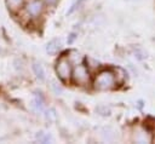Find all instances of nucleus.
Masks as SVG:
<instances>
[{"label":"nucleus","mask_w":155,"mask_h":144,"mask_svg":"<svg viewBox=\"0 0 155 144\" xmlns=\"http://www.w3.org/2000/svg\"><path fill=\"white\" fill-rule=\"evenodd\" d=\"M134 140L138 142V143H145V142H149L150 138H147L144 132H138L136 136H134Z\"/></svg>","instance_id":"6e6552de"},{"label":"nucleus","mask_w":155,"mask_h":144,"mask_svg":"<svg viewBox=\"0 0 155 144\" xmlns=\"http://www.w3.org/2000/svg\"><path fill=\"white\" fill-rule=\"evenodd\" d=\"M56 73L61 80L67 81L71 76V63L68 58L61 57L56 64Z\"/></svg>","instance_id":"f03ea898"},{"label":"nucleus","mask_w":155,"mask_h":144,"mask_svg":"<svg viewBox=\"0 0 155 144\" xmlns=\"http://www.w3.org/2000/svg\"><path fill=\"white\" fill-rule=\"evenodd\" d=\"M59 50V41L58 40H52L47 44L46 46V52L48 54H56Z\"/></svg>","instance_id":"39448f33"},{"label":"nucleus","mask_w":155,"mask_h":144,"mask_svg":"<svg viewBox=\"0 0 155 144\" xmlns=\"http://www.w3.org/2000/svg\"><path fill=\"white\" fill-rule=\"evenodd\" d=\"M73 79L78 85H86L90 81V73L82 64H78L73 71Z\"/></svg>","instance_id":"7ed1b4c3"},{"label":"nucleus","mask_w":155,"mask_h":144,"mask_svg":"<svg viewBox=\"0 0 155 144\" xmlns=\"http://www.w3.org/2000/svg\"><path fill=\"white\" fill-rule=\"evenodd\" d=\"M23 1L24 0H6L7 6L11 11H17L18 8H21L23 5Z\"/></svg>","instance_id":"0eeeda50"},{"label":"nucleus","mask_w":155,"mask_h":144,"mask_svg":"<svg viewBox=\"0 0 155 144\" xmlns=\"http://www.w3.org/2000/svg\"><path fill=\"white\" fill-rule=\"evenodd\" d=\"M57 1H58V0H45V2H46L47 5H54Z\"/></svg>","instance_id":"1a4fd4ad"},{"label":"nucleus","mask_w":155,"mask_h":144,"mask_svg":"<svg viewBox=\"0 0 155 144\" xmlns=\"http://www.w3.org/2000/svg\"><path fill=\"white\" fill-rule=\"evenodd\" d=\"M115 82H116V77L111 70H102L101 73L97 74L94 79V87L97 90L105 91L113 88L115 86Z\"/></svg>","instance_id":"f257e3e1"},{"label":"nucleus","mask_w":155,"mask_h":144,"mask_svg":"<svg viewBox=\"0 0 155 144\" xmlns=\"http://www.w3.org/2000/svg\"><path fill=\"white\" fill-rule=\"evenodd\" d=\"M27 11H28V13L30 16L36 17V16H39L44 11V2L41 0H33L31 2L28 4Z\"/></svg>","instance_id":"20e7f679"},{"label":"nucleus","mask_w":155,"mask_h":144,"mask_svg":"<svg viewBox=\"0 0 155 144\" xmlns=\"http://www.w3.org/2000/svg\"><path fill=\"white\" fill-rule=\"evenodd\" d=\"M33 70H34V74L36 75L38 79L40 80H45V70L42 68V65L38 62H34L33 63Z\"/></svg>","instance_id":"423d86ee"}]
</instances>
